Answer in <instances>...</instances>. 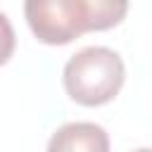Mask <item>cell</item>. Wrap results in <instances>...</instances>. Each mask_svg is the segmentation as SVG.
<instances>
[{
	"label": "cell",
	"mask_w": 152,
	"mask_h": 152,
	"mask_svg": "<svg viewBox=\"0 0 152 152\" xmlns=\"http://www.w3.org/2000/svg\"><path fill=\"white\" fill-rule=\"evenodd\" d=\"M12 52H14V28L7 14L0 12V66L12 57Z\"/></svg>",
	"instance_id": "obj_4"
},
{
	"label": "cell",
	"mask_w": 152,
	"mask_h": 152,
	"mask_svg": "<svg viewBox=\"0 0 152 152\" xmlns=\"http://www.w3.org/2000/svg\"><path fill=\"white\" fill-rule=\"evenodd\" d=\"M48 152H109V135L93 121L64 124L50 135Z\"/></svg>",
	"instance_id": "obj_3"
},
{
	"label": "cell",
	"mask_w": 152,
	"mask_h": 152,
	"mask_svg": "<svg viewBox=\"0 0 152 152\" xmlns=\"http://www.w3.org/2000/svg\"><path fill=\"white\" fill-rule=\"evenodd\" d=\"M128 0H24L31 33L45 45H66L88 31H107L124 21Z\"/></svg>",
	"instance_id": "obj_1"
},
{
	"label": "cell",
	"mask_w": 152,
	"mask_h": 152,
	"mask_svg": "<svg viewBox=\"0 0 152 152\" xmlns=\"http://www.w3.org/2000/svg\"><path fill=\"white\" fill-rule=\"evenodd\" d=\"M126 78V66L119 52L104 45L83 48L69 57L62 71L66 95L83 107L112 102Z\"/></svg>",
	"instance_id": "obj_2"
},
{
	"label": "cell",
	"mask_w": 152,
	"mask_h": 152,
	"mask_svg": "<svg viewBox=\"0 0 152 152\" xmlns=\"http://www.w3.org/2000/svg\"><path fill=\"white\" fill-rule=\"evenodd\" d=\"M133 152H152V147H140V150H133Z\"/></svg>",
	"instance_id": "obj_5"
}]
</instances>
